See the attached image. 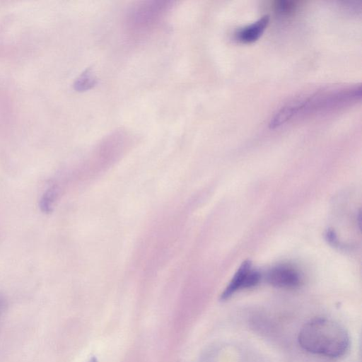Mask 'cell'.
I'll list each match as a JSON object with an SVG mask.
<instances>
[{
    "instance_id": "obj_11",
    "label": "cell",
    "mask_w": 362,
    "mask_h": 362,
    "mask_svg": "<svg viewBox=\"0 0 362 362\" xmlns=\"http://www.w3.org/2000/svg\"><path fill=\"white\" fill-rule=\"evenodd\" d=\"M88 362H98V360L95 356H92Z\"/></svg>"
},
{
    "instance_id": "obj_8",
    "label": "cell",
    "mask_w": 362,
    "mask_h": 362,
    "mask_svg": "<svg viewBox=\"0 0 362 362\" xmlns=\"http://www.w3.org/2000/svg\"><path fill=\"white\" fill-rule=\"evenodd\" d=\"M55 197L56 189L53 187L48 189L45 192L40 203V206L43 211L49 212L51 210Z\"/></svg>"
},
{
    "instance_id": "obj_6",
    "label": "cell",
    "mask_w": 362,
    "mask_h": 362,
    "mask_svg": "<svg viewBox=\"0 0 362 362\" xmlns=\"http://www.w3.org/2000/svg\"><path fill=\"white\" fill-rule=\"evenodd\" d=\"M269 22V16L264 15L257 21L236 29L234 39L242 43H252L257 41L264 33Z\"/></svg>"
},
{
    "instance_id": "obj_3",
    "label": "cell",
    "mask_w": 362,
    "mask_h": 362,
    "mask_svg": "<svg viewBox=\"0 0 362 362\" xmlns=\"http://www.w3.org/2000/svg\"><path fill=\"white\" fill-rule=\"evenodd\" d=\"M170 8L165 1H142L133 6L126 17L127 33L134 37H143L162 21Z\"/></svg>"
},
{
    "instance_id": "obj_7",
    "label": "cell",
    "mask_w": 362,
    "mask_h": 362,
    "mask_svg": "<svg viewBox=\"0 0 362 362\" xmlns=\"http://www.w3.org/2000/svg\"><path fill=\"white\" fill-rule=\"evenodd\" d=\"M274 11L280 16H289L296 10L297 4L293 1H278L274 3Z\"/></svg>"
},
{
    "instance_id": "obj_1",
    "label": "cell",
    "mask_w": 362,
    "mask_h": 362,
    "mask_svg": "<svg viewBox=\"0 0 362 362\" xmlns=\"http://www.w3.org/2000/svg\"><path fill=\"white\" fill-rule=\"evenodd\" d=\"M298 341L305 351L331 358L343 356L350 345V337L345 328L322 317L313 318L305 323L298 333Z\"/></svg>"
},
{
    "instance_id": "obj_5",
    "label": "cell",
    "mask_w": 362,
    "mask_h": 362,
    "mask_svg": "<svg viewBox=\"0 0 362 362\" xmlns=\"http://www.w3.org/2000/svg\"><path fill=\"white\" fill-rule=\"evenodd\" d=\"M267 281L273 286L294 288L301 284V276L292 267L280 264L270 269L266 274Z\"/></svg>"
},
{
    "instance_id": "obj_4",
    "label": "cell",
    "mask_w": 362,
    "mask_h": 362,
    "mask_svg": "<svg viewBox=\"0 0 362 362\" xmlns=\"http://www.w3.org/2000/svg\"><path fill=\"white\" fill-rule=\"evenodd\" d=\"M261 279V274L247 260L242 263L233 277L223 290L221 299L226 300L240 290L256 286Z\"/></svg>"
},
{
    "instance_id": "obj_2",
    "label": "cell",
    "mask_w": 362,
    "mask_h": 362,
    "mask_svg": "<svg viewBox=\"0 0 362 362\" xmlns=\"http://www.w3.org/2000/svg\"><path fill=\"white\" fill-rule=\"evenodd\" d=\"M361 86L316 92L299 96L285 103L277 111L284 123L310 114L323 112L344 106L361 98Z\"/></svg>"
},
{
    "instance_id": "obj_9",
    "label": "cell",
    "mask_w": 362,
    "mask_h": 362,
    "mask_svg": "<svg viewBox=\"0 0 362 362\" xmlns=\"http://www.w3.org/2000/svg\"><path fill=\"white\" fill-rule=\"evenodd\" d=\"M90 73L87 71L83 74L75 82L74 86L76 90H82L89 88L92 83Z\"/></svg>"
},
{
    "instance_id": "obj_10",
    "label": "cell",
    "mask_w": 362,
    "mask_h": 362,
    "mask_svg": "<svg viewBox=\"0 0 362 362\" xmlns=\"http://www.w3.org/2000/svg\"><path fill=\"white\" fill-rule=\"evenodd\" d=\"M4 307V302L1 299H0V315H1V312L3 311Z\"/></svg>"
}]
</instances>
